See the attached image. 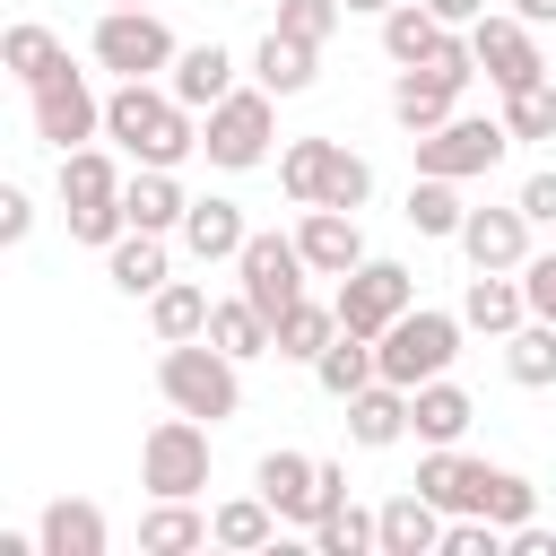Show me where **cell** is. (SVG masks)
Here are the masks:
<instances>
[{"label":"cell","instance_id":"681fc988","mask_svg":"<svg viewBox=\"0 0 556 556\" xmlns=\"http://www.w3.org/2000/svg\"><path fill=\"white\" fill-rule=\"evenodd\" d=\"M513 17H530V26H556V0H513Z\"/></svg>","mask_w":556,"mask_h":556},{"label":"cell","instance_id":"8fae6325","mask_svg":"<svg viewBox=\"0 0 556 556\" xmlns=\"http://www.w3.org/2000/svg\"><path fill=\"white\" fill-rule=\"evenodd\" d=\"M469 43H478V70H486L504 96L530 87V78H547V61H539V43H530V17H478Z\"/></svg>","mask_w":556,"mask_h":556},{"label":"cell","instance_id":"7a4b0ae2","mask_svg":"<svg viewBox=\"0 0 556 556\" xmlns=\"http://www.w3.org/2000/svg\"><path fill=\"white\" fill-rule=\"evenodd\" d=\"M156 391L182 408V417H235L243 408V382H235V356L217 348V339H165V356H156Z\"/></svg>","mask_w":556,"mask_h":556},{"label":"cell","instance_id":"f5cc1de1","mask_svg":"<svg viewBox=\"0 0 556 556\" xmlns=\"http://www.w3.org/2000/svg\"><path fill=\"white\" fill-rule=\"evenodd\" d=\"M269 9H278V0H269Z\"/></svg>","mask_w":556,"mask_h":556},{"label":"cell","instance_id":"44dd1931","mask_svg":"<svg viewBox=\"0 0 556 556\" xmlns=\"http://www.w3.org/2000/svg\"><path fill=\"white\" fill-rule=\"evenodd\" d=\"M243 243H252V226H243L235 200H191V208H182V252H191V261H235Z\"/></svg>","mask_w":556,"mask_h":556},{"label":"cell","instance_id":"4316f807","mask_svg":"<svg viewBox=\"0 0 556 556\" xmlns=\"http://www.w3.org/2000/svg\"><path fill=\"white\" fill-rule=\"evenodd\" d=\"M313 382L330 391V400H348V391H365V382H382V356H374V339L365 330H339L321 356H313Z\"/></svg>","mask_w":556,"mask_h":556},{"label":"cell","instance_id":"30bf717a","mask_svg":"<svg viewBox=\"0 0 556 556\" xmlns=\"http://www.w3.org/2000/svg\"><path fill=\"white\" fill-rule=\"evenodd\" d=\"M26 96H35V139H52L61 156H70V148H87V139L104 130V104H96V87H87L70 61H61L43 87H26Z\"/></svg>","mask_w":556,"mask_h":556},{"label":"cell","instance_id":"cb8c5ba5","mask_svg":"<svg viewBox=\"0 0 556 556\" xmlns=\"http://www.w3.org/2000/svg\"><path fill=\"white\" fill-rule=\"evenodd\" d=\"M122 208H130V226H148V235H174L182 226V182H174V165H139L130 182H122Z\"/></svg>","mask_w":556,"mask_h":556},{"label":"cell","instance_id":"60d3db41","mask_svg":"<svg viewBox=\"0 0 556 556\" xmlns=\"http://www.w3.org/2000/svg\"><path fill=\"white\" fill-rule=\"evenodd\" d=\"M478 513H486V521H504V530H521V521L539 513V486H530L521 469H486V495H478Z\"/></svg>","mask_w":556,"mask_h":556},{"label":"cell","instance_id":"8992f818","mask_svg":"<svg viewBox=\"0 0 556 556\" xmlns=\"http://www.w3.org/2000/svg\"><path fill=\"white\" fill-rule=\"evenodd\" d=\"M408 148H417V174L469 182V174H495V165H504L513 130H504V122H478V113H452L443 130H426V139H408Z\"/></svg>","mask_w":556,"mask_h":556},{"label":"cell","instance_id":"ffe728a7","mask_svg":"<svg viewBox=\"0 0 556 556\" xmlns=\"http://www.w3.org/2000/svg\"><path fill=\"white\" fill-rule=\"evenodd\" d=\"M35 539H43V556H104V513L87 504V495H52L43 504V521H35Z\"/></svg>","mask_w":556,"mask_h":556},{"label":"cell","instance_id":"ab89813d","mask_svg":"<svg viewBox=\"0 0 556 556\" xmlns=\"http://www.w3.org/2000/svg\"><path fill=\"white\" fill-rule=\"evenodd\" d=\"M504 130L513 139H556V78H530L504 96Z\"/></svg>","mask_w":556,"mask_h":556},{"label":"cell","instance_id":"7c38bea8","mask_svg":"<svg viewBox=\"0 0 556 556\" xmlns=\"http://www.w3.org/2000/svg\"><path fill=\"white\" fill-rule=\"evenodd\" d=\"M452 243L469 252V269H521L530 261V217H521V200L513 208H469Z\"/></svg>","mask_w":556,"mask_h":556},{"label":"cell","instance_id":"3957f363","mask_svg":"<svg viewBox=\"0 0 556 556\" xmlns=\"http://www.w3.org/2000/svg\"><path fill=\"white\" fill-rule=\"evenodd\" d=\"M460 313H426V304H408L382 339H374V356H382V382H400V391H417V382H434V374H452V356H460Z\"/></svg>","mask_w":556,"mask_h":556},{"label":"cell","instance_id":"816d5d0a","mask_svg":"<svg viewBox=\"0 0 556 556\" xmlns=\"http://www.w3.org/2000/svg\"><path fill=\"white\" fill-rule=\"evenodd\" d=\"M104 9H148V0H104Z\"/></svg>","mask_w":556,"mask_h":556},{"label":"cell","instance_id":"7dc6e473","mask_svg":"<svg viewBox=\"0 0 556 556\" xmlns=\"http://www.w3.org/2000/svg\"><path fill=\"white\" fill-rule=\"evenodd\" d=\"M513 556H556V530H539V521H521V530H513Z\"/></svg>","mask_w":556,"mask_h":556},{"label":"cell","instance_id":"836d02e7","mask_svg":"<svg viewBox=\"0 0 556 556\" xmlns=\"http://www.w3.org/2000/svg\"><path fill=\"white\" fill-rule=\"evenodd\" d=\"M504 374H513L521 391H547V382H556V321L530 313V321L504 339Z\"/></svg>","mask_w":556,"mask_h":556},{"label":"cell","instance_id":"d6a6232c","mask_svg":"<svg viewBox=\"0 0 556 556\" xmlns=\"http://www.w3.org/2000/svg\"><path fill=\"white\" fill-rule=\"evenodd\" d=\"M208 287H191V278H165L156 295H148V321H156V339H208Z\"/></svg>","mask_w":556,"mask_h":556},{"label":"cell","instance_id":"ac0fdd59","mask_svg":"<svg viewBox=\"0 0 556 556\" xmlns=\"http://www.w3.org/2000/svg\"><path fill=\"white\" fill-rule=\"evenodd\" d=\"M417 495H434L443 513H478V495H486V460H469V452H452V443H434L426 460H417V478H408Z\"/></svg>","mask_w":556,"mask_h":556},{"label":"cell","instance_id":"ee69618b","mask_svg":"<svg viewBox=\"0 0 556 556\" xmlns=\"http://www.w3.org/2000/svg\"><path fill=\"white\" fill-rule=\"evenodd\" d=\"M521 295H530L539 321H556V252H530L521 261Z\"/></svg>","mask_w":556,"mask_h":556},{"label":"cell","instance_id":"f35d334b","mask_svg":"<svg viewBox=\"0 0 556 556\" xmlns=\"http://www.w3.org/2000/svg\"><path fill=\"white\" fill-rule=\"evenodd\" d=\"M313 547H321V556H365V547H382V513L339 504V513H321V521H313Z\"/></svg>","mask_w":556,"mask_h":556},{"label":"cell","instance_id":"f1b7e54d","mask_svg":"<svg viewBox=\"0 0 556 556\" xmlns=\"http://www.w3.org/2000/svg\"><path fill=\"white\" fill-rule=\"evenodd\" d=\"M313 61H321V43H295V35H261V52H252V78L269 87V96H304L313 87Z\"/></svg>","mask_w":556,"mask_h":556},{"label":"cell","instance_id":"9a60e30c","mask_svg":"<svg viewBox=\"0 0 556 556\" xmlns=\"http://www.w3.org/2000/svg\"><path fill=\"white\" fill-rule=\"evenodd\" d=\"M295 243H304V261H313V278H348V269L365 261V235H356V208H304V226H295Z\"/></svg>","mask_w":556,"mask_h":556},{"label":"cell","instance_id":"bcb514c9","mask_svg":"<svg viewBox=\"0 0 556 556\" xmlns=\"http://www.w3.org/2000/svg\"><path fill=\"white\" fill-rule=\"evenodd\" d=\"M521 217L530 226H556V174H530L521 182Z\"/></svg>","mask_w":556,"mask_h":556},{"label":"cell","instance_id":"d6986e66","mask_svg":"<svg viewBox=\"0 0 556 556\" xmlns=\"http://www.w3.org/2000/svg\"><path fill=\"white\" fill-rule=\"evenodd\" d=\"M165 87H174L191 113H208V104H226V96H235V52H226V43H191V52H174Z\"/></svg>","mask_w":556,"mask_h":556},{"label":"cell","instance_id":"277c9868","mask_svg":"<svg viewBox=\"0 0 556 556\" xmlns=\"http://www.w3.org/2000/svg\"><path fill=\"white\" fill-rule=\"evenodd\" d=\"M269 130H278V96L252 78V87H235L226 104H208V130H200V148H208V165L243 174V165H261V156H269Z\"/></svg>","mask_w":556,"mask_h":556},{"label":"cell","instance_id":"9c48e42d","mask_svg":"<svg viewBox=\"0 0 556 556\" xmlns=\"http://www.w3.org/2000/svg\"><path fill=\"white\" fill-rule=\"evenodd\" d=\"M235 278H243V295L278 321L295 295H304V278H313V261H304V243L295 235H252L243 252H235Z\"/></svg>","mask_w":556,"mask_h":556},{"label":"cell","instance_id":"d4e9b609","mask_svg":"<svg viewBox=\"0 0 556 556\" xmlns=\"http://www.w3.org/2000/svg\"><path fill=\"white\" fill-rule=\"evenodd\" d=\"M330 339H339V304H313V295H295V304L269 321V356H295V365H313Z\"/></svg>","mask_w":556,"mask_h":556},{"label":"cell","instance_id":"74e56055","mask_svg":"<svg viewBox=\"0 0 556 556\" xmlns=\"http://www.w3.org/2000/svg\"><path fill=\"white\" fill-rule=\"evenodd\" d=\"M400 217H408L417 235H460V217H469V208H460V191H452L443 174H417V182H408V208H400Z\"/></svg>","mask_w":556,"mask_h":556},{"label":"cell","instance_id":"c3c4849f","mask_svg":"<svg viewBox=\"0 0 556 556\" xmlns=\"http://www.w3.org/2000/svg\"><path fill=\"white\" fill-rule=\"evenodd\" d=\"M426 9H434L443 26H478V17H486V0H426Z\"/></svg>","mask_w":556,"mask_h":556},{"label":"cell","instance_id":"5bb4252c","mask_svg":"<svg viewBox=\"0 0 556 556\" xmlns=\"http://www.w3.org/2000/svg\"><path fill=\"white\" fill-rule=\"evenodd\" d=\"M452 104H460V78H443L434 61H417V70H400V78H391V113H400V130H408V139L443 130V122H452Z\"/></svg>","mask_w":556,"mask_h":556},{"label":"cell","instance_id":"83f0119b","mask_svg":"<svg viewBox=\"0 0 556 556\" xmlns=\"http://www.w3.org/2000/svg\"><path fill=\"white\" fill-rule=\"evenodd\" d=\"M452 26L426 9V0H400V9H382V52L400 61V70H417V61H434V43H443Z\"/></svg>","mask_w":556,"mask_h":556},{"label":"cell","instance_id":"e575fe53","mask_svg":"<svg viewBox=\"0 0 556 556\" xmlns=\"http://www.w3.org/2000/svg\"><path fill=\"white\" fill-rule=\"evenodd\" d=\"M61 200H70V208H104V200H122L113 156H104V148H70V156H61Z\"/></svg>","mask_w":556,"mask_h":556},{"label":"cell","instance_id":"f546056e","mask_svg":"<svg viewBox=\"0 0 556 556\" xmlns=\"http://www.w3.org/2000/svg\"><path fill=\"white\" fill-rule=\"evenodd\" d=\"M330 165H339V139H287V156H278V191H287L295 208H321Z\"/></svg>","mask_w":556,"mask_h":556},{"label":"cell","instance_id":"4fadbf2b","mask_svg":"<svg viewBox=\"0 0 556 556\" xmlns=\"http://www.w3.org/2000/svg\"><path fill=\"white\" fill-rule=\"evenodd\" d=\"M252 486L278 504V521H321V460H304V452H261V469H252Z\"/></svg>","mask_w":556,"mask_h":556},{"label":"cell","instance_id":"7bdbcfd3","mask_svg":"<svg viewBox=\"0 0 556 556\" xmlns=\"http://www.w3.org/2000/svg\"><path fill=\"white\" fill-rule=\"evenodd\" d=\"M365 191H374V165H365L356 148H339V165H330V191H321V208H365Z\"/></svg>","mask_w":556,"mask_h":556},{"label":"cell","instance_id":"6da1fadb","mask_svg":"<svg viewBox=\"0 0 556 556\" xmlns=\"http://www.w3.org/2000/svg\"><path fill=\"white\" fill-rule=\"evenodd\" d=\"M104 139L130 148L139 165H182V156L200 148L191 104H182L174 87H148V78H122V87L104 96Z\"/></svg>","mask_w":556,"mask_h":556},{"label":"cell","instance_id":"5b68a950","mask_svg":"<svg viewBox=\"0 0 556 556\" xmlns=\"http://www.w3.org/2000/svg\"><path fill=\"white\" fill-rule=\"evenodd\" d=\"M139 486L148 495H200L208 486V426L200 417H165V426H148V443H139Z\"/></svg>","mask_w":556,"mask_h":556},{"label":"cell","instance_id":"e0dca14e","mask_svg":"<svg viewBox=\"0 0 556 556\" xmlns=\"http://www.w3.org/2000/svg\"><path fill=\"white\" fill-rule=\"evenodd\" d=\"M339 408H348V443H365V452H391V443L408 434V391H400V382H365V391H348Z\"/></svg>","mask_w":556,"mask_h":556},{"label":"cell","instance_id":"1f68e13d","mask_svg":"<svg viewBox=\"0 0 556 556\" xmlns=\"http://www.w3.org/2000/svg\"><path fill=\"white\" fill-rule=\"evenodd\" d=\"M104 269H113V287H122V295H156V287H165V235L130 226V235L104 252Z\"/></svg>","mask_w":556,"mask_h":556},{"label":"cell","instance_id":"b9f144b4","mask_svg":"<svg viewBox=\"0 0 556 556\" xmlns=\"http://www.w3.org/2000/svg\"><path fill=\"white\" fill-rule=\"evenodd\" d=\"M339 17H348V0H278V35H295V43H330Z\"/></svg>","mask_w":556,"mask_h":556},{"label":"cell","instance_id":"d590c367","mask_svg":"<svg viewBox=\"0 0 556 556\" xmlns=\"http://www.w3.org/2000/svg\"><path fill=\"white\" fill-rule=\"evenodd\" d=\"M0 61H9V78H17V87H43V78H52L70 52H61V35H52V26H9Z\"/></svg>","mask_w":556,"mask_h":556},{"label":"cell","instance_id":"603a6c76","mask_svg":"<svg viewBox=\"0 0 556 556\" xmlns=\"http://www.w3.org/2000/svg\"><path fill=\"white\" fill-rule=\"evenodd\" d=\"M426 547H443V504L417 495V486H400L382 504V556H426Z\"/></svg>","mask_w":556,"mask_h":556},{"label":"cell","instance_id":"8d00e7d4","mask_svg":"<svg viewBox=\"0 0 556 556\" xmlns=\"http://www.w3.org/2000/svg\"><path fill=\"white\" fill-rule=\"evenodd\" d=\"M208 339H217L235 365H243V356H269V313H261L252 295H235V304H217V313H208Z\"/></svg>","mask_w":556,"mask_h":556},{"label":"cell","instance_id":"52a82bcc","mask_svg":"<svg viewBox=\"0 0 556 556\" xmlns=\"http://www.w3.org/2000/svg\"><path fill=\"white\" fill-rule=\"evenodd\" d=\"M330 304H339V330H365V339H382V330H391V321L417 304V278H408L400 261H374V252H365V261L339 278V295H330Z\"/></svg>","mask_w":556,"mask_h":556},{"label":"cell","instance_id":"f907efd6","mask_svg":"<svg viewBox=\"0 0 556 556\" xmlns=\"http://www.w3.org/2000/svg\"><path fill=\"white\" fill-rule=\"evenodd\" d=\"M348 9H365V17H382V9H400V0H348Z\"/></svg>","mask_w":556,"mask_h":556},{"label":"cell","instance_id":"484cf974","mask_svg":"<svg viewBox=\"0 0 556 556\" xmlns=\"http://www.w3.org/2000/svg\"><path fill=\"white\" fill-rule=\"evenodd\" d=\"M139 547L148 556H191V547H208V513H191V495H156L139 513Z\"/></svg>","mask_w":556,"mask_h":556},{"label":"cell","instance_id":"ba28073f","mask_svg":"<svg viewBox=\"0 0 556 556\" xmlns=\"http://www.w3.org/2000/svg\"><path fill=\"white\" fill-rule=\"evenodd\" d=\"M96 70H113V78H156V70H174L165 17H156V9H104V17H96Z\"/></svg>","mask_w":556,"mask_h":556},{"label":"cell","instance_id":"f6af8a7d","mask_svg":"<svg viewBox=\"0 0 556 556\" xmlns=\"http://www.w3.org/2000/svg\"><path fill=\"white\" fill-rule=\"evenodd\" d=\"M26 226H35V200L9 182V191H0V243H26Z\"/></svg>","mask_w":556,"mask_h":556},{"label":"cell","instance_id":"4dcf8cb0","mask_svg":"<svg viewBox=\"0 0 556 556\" xmlns=\"http://www.w3.org/2000/svg\"><path fill=\"white\" fill-rule=\"evenodd\" d=\"M208 539H217V547H235V556H252V547H269V539H278V504L252 486V495H235V504H217V513H208Z\"/></svg>","mask_w":556,"mask_h":556},{"label":"cell","instance_id":"2e32d148","mask_svg":"<svg viewBox=\"0 0 556 556\" xmlns=\"http://www.w3.org/2000/svg\"><path fill=\"white\" fill-rule=\"evenodd\" d=\"M460 321L486 330V339H513L530 321V295H521V269H478L469 295H460Z\"/></svg>","mask_w":556,"mask_h":556},{"label":"cell","instance_id":"7402d4cb","mask_svg":"<svg viewBox=\"0 0 556 556\" xmlns=\"http://www.w3.org/2000/svg\"><path fill=\"white\" fill-rule=\"evenodd\" d=\"M469 417H478V408H469V391H460V382H443V374L408 391V434H417V443H460V434H469Z\"/></svg>","mask_w":556,"mask_h":556}]
</instances>
